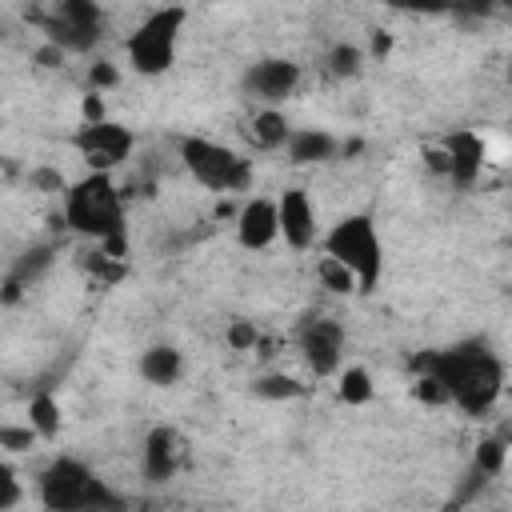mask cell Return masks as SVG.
<instances>
[{"mask_svg": "<svg viewBox=\"0 0 512 512\" xmlns=\"http://www.w3.org/2000/svg\"><path fill=\"white\" fill-rule=\"evenodd\" d=\"M416 372H432L444 384L448 404H456L468 416H484L500 400L504 380H508L504 360L484 340H460L452 348L424 352L416 360Z\"/></svg>", "mask_w": 512, "mask_h": 512, "instance_id": "cell-1", "label": "cell"}, {"mask_svg": "<svg viewBox=\"0 0 512 512\" xmlns=\"http://www.w3.org/2000/svg\"><path fill=\"white\" fill-rule=\"evenodd\" d=\"M64 228L104 244L116 260L124 256V192L112 172H88L64 188Z\"/></svg>", "mask_w": 512, "mask_h": 512, "instance_id": "cell-2", "label": "cell"}, {"mask_svg": "<svg viewBox=\"0 0 512 512\" xmlns=\"http://www.w3.org/2000/svg\"><path fill=\"white\" fill-rule=\"evenodd\" d=\"M324 256H332L336 264H344L356 276V292H372L384 272V244H380L376 220L368 212L340 216L324 232Z\"/></svg>", "mask_w": 512, "mask_h": 512, "instance_id": "cell-3", "label": "cell"}, {"mask_svg": "<svg viewBox=\"0 0 512 512\" xmlns=\"http://www.w3.org/2000/svg\"><path fill=\"white\" fill-rule=\"evenodd\" d=\"M40 504L52 512H80V508H120L124 500L76 456H56L40 472Z\"/></svg>", "mask_w": 512, "mask_h": 512, "instance_id": "cell-4", "label": "cell"}, {"mask_svg": "<svg viewBox=\"0 0 512 512\" xmlns=\"http://www.w3.org/2000/svg\"><path fill=\"white\" fill-rule=\"evenodd\" d=\"M188 12L180 4H164L156 12H148L136 32H128L124 52H128V68L140 76H164L176 64V48H180V32H184Z\"/></svg>", "mask_w": 512, "mask_h": 512, "instance_id": "cell-5", "label": "cell"}, {"mask_svg": "<svg viewBox=\"0 0 512 512\" xmlns=\"http://www.w3.org/2000/svg\"><path fill=\"white\" fill-rule=\"evenodd\" d=\"M180 164L192 172L196 184H204L212 192H248L252 188V160L228 144L208 140V136H184Z\"/></svg>", "mask_w": 512, "mask_h": 512, "instance_id": "cell-6", "label": "cell"}, {"mask_svg": "<svg viewBox=\"0 0 512 512\" xmlns=\"http://www.w3.org/2000/svg\"><path fill=\"white\" fill-rule=\"evenodd\" d=\"M28 20L60 52H92L104 36V8L96 0H52V8H28Z\"/></svg>", "mask_w": 512, "mask_h": 512, "instance_id": "cell-7", "label": "cell"}, {"mask_svg": "<svg viewBox=\"0 0 512 512\" xmlns=\"http://www.w3.org/2000/svg\"><path fill=\"white\" fill-rule=\"evenodd\" d=\"M132 128H124L120 120H84L72 136V148L88 160L92 172H112L132 156Z\"/></svg>", "mask_w": 512, "mask_h": 512, "instance_id": "cell-8", "label": "cell"}, {"mask_svg": "<svg viewBox=\"0 0 512 512\" xmlns=\"http://www.w3.org/2000/svg\"><path fill=\"white\" fill-rule=\"evenodd\" d=\"M296 348L312 376H336L344 364V324L332 316H312L300 324Z\"/></svg>", "mask_w": 512, "mask_h": 512, "instance_id": "cell-9", "label": "cell"}, {"mask_svg": "<svg viewBox=\"0 0 512 512\" xmlns=\"http://www.w3.org/2000/svg\"><path fill=\"white\" fill-rule=\"evenodd\" d=\"M300 80H304V72H300L296 60H288V56H264V60H256V64L244 68V80L240 84H244V92L252 100L280 108L300 88Z\"/></svg>", "mask_w": 512, "mask_h": 512, "instance_id": "cell-10", "label": "cell"}, {"mask_svg": "<svg viewBox=\"0 0 512 512\" xmlns=\"http://www.w3.org/2000/svg\"><path fill=\"white\" fill-rule=\"evenodd\" d=\"M276 220H280V240L296 252H308L316 244V208H312V196L304 188H284L276 196Z\"/></svg>", "mask_w": 512, "mask_h": 512, "instance_id": "cell-11", "label": "cell"}, {"mask_svg": "<svg viewBox=\"0 0 512 512\" xmlns=\"http://www.w3.org/2000/svg\"><path fill=\"white\" fill-rule=\"evenodd\" d=\"M236 240L248 252L268 248L272 240H280V220H276V200L272 196H248L236 212Z\"/></svg>", "mask_w": 512, "mask_h": 512, "instance_id": "cell-12", "label": "cell"}, {"mask_svg": "<svg viewBox=\"0 0 512 512\" xmlns=\"http://www.w3.org/2000/svg\"><path fill=\"white\" fill-rule=\"evenodd\" d=\"M444 176L456 184V188H472L476 184V176H480V168H484V140L476 136V132H468V128H456V132H448L444 136Z\"/></svg>", "mask_w": 512, "mask_h": 512, "instance_id": "cell-13", "label": "cell"}, {"mask_svg": "<svg viewBox=\"0 0 512 512\" xmlns=\"http://www.w3.org/2000/svg\"><path fill=\"white\" fill-rule=\"evenodd\" d=\"M140 468H144V476L152 484H164V480L176 476V468H180V436H176V428H168V424L148 428L144 448H140Z\"/></svg>", "mask_w": 512, "mask_h": 512, "instance_id": "cell-14", "label": "cell"}, {"mask_svg": "<svg viewBox=\"0 0 512 512\" xmlns=\"http://www.w3.org/2000/svg\"><path fill=\"white\" fill-rule=\"evenodd\" d=\"M288 164H296V168H312V164H328V160H336V152H340V140L328 132V128H292V136H288Z\"/></svg>", "mask_w": 512, "mask_h": 512, "instance_id": "cell-15", "label": "cell"}, {"mask_svg": "<svg viewBox=\"0 0 512 512\" xmlns=\"http://www.w3.org/2000/svg\"><path fill=\"white\" fill-rule=\"evenodd\" d=\"M140 376L144 384H156V388H172L180 376H184V352L176 344H148L140 352Z\"/></svg>", "mask_w": 512, "mask_h": 512, "instance_id": "cell-16", "label": "cell"}, {"mask_svg": "<svg viewBox=\"0 0 512 512\" xmlns=\"http://www.w3.org/2000/svg\"><path fill=\"white\" fill-rule=\"evenodd\" d=\"M52 260H56V244H36V248H28V252L16 260V268H12V276H8V284H4V292H0V300L12 304L28 284H36V280L52 268Z\"/></svg>", "mask_w": 512, "mask_h": 512, "instance_id": "cell-17", "label": "cell"}, {"mask_svg": "<svg viewBox=\"0 0 512 512\" xmlns=\"http://www.w3.org/2000/svg\"><path fill=\"white\" fill-rule=\"evenodd\" d=\"M288 136H292V124L276 104L256 108V116L248 120V140H252L256 152H276V148L288 144Z\"/></svg>", "mask_w": 512, "mask_h": 512, "instance_id": "cell-18", "label": "cell"}, {"mask_svg": "<svg viewBox=\"0 0 512 512\" xmlns=\"http://www.w3.org/2000/svg\"><path fill=\"white\" fill-rule=\"evenodd\" d=\"M28 424H32V432H36L40 440H56V436H60L64 412H60V400H56L48 388L32 392V400H28Z\"/></svg>", "mask_w": 512, "mask_h": 512, "instance_id": "cell-19", "label": "cell"}, {"mask_svg": "<svg viewBox=\"0 0 512 512\" xmlns=\"http://www.w3.org/2000/svg\"><path fill=\"white\" fill-rule=\"evenodd\" d=\"M336 396L344 400V404H352V408H360V404H368L372 400V392H376V384H372V372L364 368V364H340V372H336Z\"/></svg>", "mask_w": 512, "mask_h": 512, "instance_id": "cell-20", "label": "cell"}, {"mask_svg": "<svg viewBox=\"0 0 512 512\" xmlns=\"http://www.w3.org/2000/svg\"><path fill=\"white\" fill-rule=\"evenodd\" d=\"M472 468L480 476H488V480L504 476V468H508V440L504 436H484L476 444V452H472Z\"/></svg>", "mask_w": 512, "mask_h": 512, "instance_id": "cell-21", "label": "cell"}, {"mask_svg": "<svg viewBox=\"0 0 512 512\" xmlns=\"http://www.w3.org/2000/svg\"><path fill=\"white\" fill-rule=\"evenodd\" d=\"M252 392H256L260 400H296V396L308 392V384H300V380L288 376V372H268V376H256V380H252Z\"/></svg>", "mask_w": 512, "mask_h": 512, "instance_id": "cell-22", "label": "cell"}, {"mask_svg": "<svg viewBox=\"0 0 512 512\" xmlns=\"http://www.w3.org/2000/svg\"><path fill=\"white\" fill-rule=\"evenodd\" d=\"M324 68L336 76V80H352L360 68H364V52L352 44V40H336L324 56Z\"/></svg>", "mask_w": 512, "mask_h": 512, "instance_id": "cell-23", "label": "cell"}, {"mask_svg": "<svg viewBox=\"0 0 512 512\" xmlns=\"http://www.w3.org/2000/svg\"><path fill=\"white\" fill-rule=\"evenodd\" d=\"M320 284L328 288V292H336V296H348V292H356V276L344 268V264H336L332 256H320Z\"/></svg>", "mask_w": 512, "mask_h": 512, "instance_id": "cell-24", "label": "cell"}, {"mask_svg": "<svg viewBox=\"0 0 512 512\" xmlns=\"http://www.w3.org/2000/svg\"><path fill=\"white\" fill-rule=\"evenodd\" d=\"M224 340H228L232 352H252V348L260 344V328H256V320H244V316H240V320L228 324Z\"/></svg>", "mask_w": 512, "mask_h": 512, "instance_id": "cell-25", "label": "cell"}, {"mask_svg": "<svg viewBox=\"0 0 512 512\" xmlns=\"http://www.w3.org/2000/svg\"><path fill=\"white\" fill-rule=\"evenodd\" d=\"M36 440H40V436L32 432L28 420H24V424H0V448H4V452H28Z\"/></svg>", "mask_w": 512, "mask_h": 512, "instance_id": "cell-26", "label": "cell"}, {"mask_svg": "<svg viewBox=\"0 0 512 512\" xmlns=\"http://www.w3.org/2000/svg\"><path fill=\"white\" fill-rule=\"evenodd\" d=\"M412 392H416V400H420V404H448V392H444V384H440L432 372H420Z\"/></svg>", "mask_w": 512, "mask_h": 512, "instance_id": "cell-27", "label": "cell"}, {"mask_svg": "<svg viewBox=\"0 0 512 512\" xmlns=\"http://www.w3.org/2000/svg\"><path fill=\"white\" fill-rule=\"evenodd\" d=\"M20 504V480H16V468L8 460H0V512L4 508H16Z\"/></svg>", "mask_w": 512, "mask_h": 512, "instance_id": "cell-28", "label": "cell"}, {"mask_svg": "<svg viewBox=\"0 0 512 512\" xmlns=\"http://www.w3.org/2000/svg\"><path fill=\"white\" fill-rule=\"evenodd\" d=\"M88 80H92V88L100 92V88H112V84L120 80V72H116V68L108 64V60H96V64L88 68Z\"/></svg>", "mask_w": 512, "mask_h": 512, "instance_id": "cell-29", "label": "cell"}, {"mask_svg": "<svg viewBox=\"0 0 512 512\" xmlns=\"http://www.w3.org/2000/svg\"><path fill=\"white\" fill-rule=\"evenodd\" d=\"M80 116L84 120H104L108 116V108H104V96L92 88V92H84V100H80Z\"/></svg>", "mask_w": 512, "mask_h": 512, "instance_id": "cell-30", "label": "cell"}, {"mask_svg": "<svg viewBox=\"0 0 512 512\" xmlns=\"http://www.w3.org/2000/svg\"><path fill=\"white\" fill-rule=\"evenodd\" d=\"M32 184H40L44 192H64L68 184H64V176L60 172H52V168H36L32 172Z\"/></svg>", "mask_w": 512, "mask_h": 512, "instance_id": "cell-31", "label": "cell"}, {"mask_svg": "<svg viewBox=\"0 0 512 512\" xmlns=\"http://www.w3.org/2000/svg\"><path fill=\"white\" fill-rule=\"evenodd\" d=\"M64 56H68V52H60V48H56V44H48V40H44V48L36 52V60H40L44 68H60V64H64Z\"/></svg>", "mask_w": 512, "mask_h": 512, "instance_id": "cell-32", "label": "cell"}, {"mask_svg": "<svg viewBox=\"0 0 512 512\" xmlns=\"http://www.w3.org/2000/svg\"><path fill=\"white\" fill-rule=\"evenodd\" d=\"M392 52V36L388 32H372V56L380 60V56H388Z\"/></svg>", "mask_w": 512, "mask_h": 512, "instance_id": "cell-33", "label": "cell"}]
</instances>
